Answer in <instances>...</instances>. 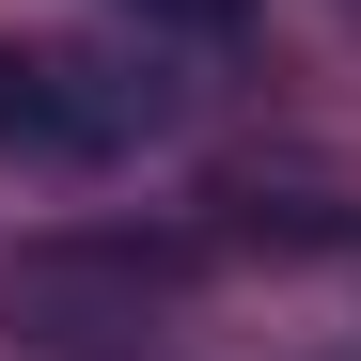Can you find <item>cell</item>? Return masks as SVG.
<instances>
[{"instance_id":"1","label":"cell","mask_w":361,"mask_h":361,"mask_svg":"<svg viewBox=\"0 0 361 361\" xmlns=\"http://www.w3.org/2000/svg\"><path fill=\"white\" fill-rule=\"evenodd\" d=\"M173 126H189V94L142 47H47V32L0 47V173H126Z\"/></svg>"},{"instance_id":"2","label":"cell","mask_w":361,"mask_h":361,"mask_svg":"<svg viewBox=\"0 0 361 361\" xmlns=\"http://www.w3.org/2000/svg\"><path fill=\"white\" fill-rule=\"evenodd\" d=\"M126 16H142V32H235L252 0H126Z\"/></svg>"},{"instance_id":"3","label":"cell","mask_w":361,"mask_h":361,"mask_svg":"<svg viewBox=\"0 0 361 361\" xmlns=\"http://www.w3.org/2000/svg\"><path fill=\"white\" fill-rule=\"evenodd\" d=\"M345 16H361V0H345Z\"/></svg>"}]
</instances>
